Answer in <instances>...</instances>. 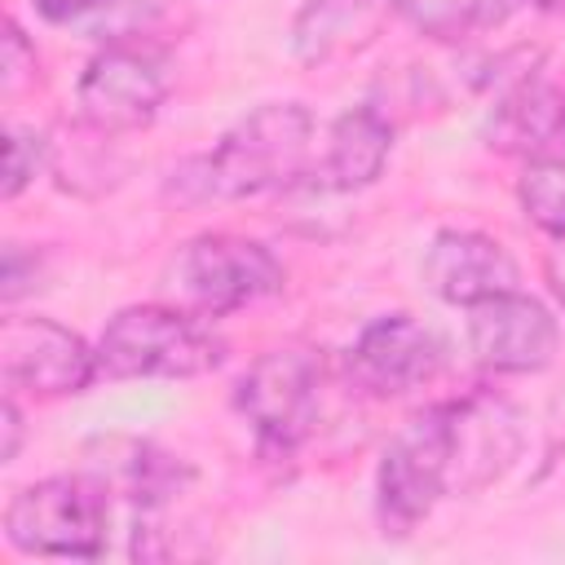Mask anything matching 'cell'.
<instances>
[{
  "label": "cell",
  "instance_id": "ffe728a7",
  "mask_svg": "<svg viewBox=\"0 0 565 565\" xmlns=\"http://www.w3.org/2000/svg\"><path fill=\"white\" fill-rule=\"evenodd\" d=\"M0 84H4V93H13L22 79H31L35 75V49L26 44V35L9 22L4 26V53H0Z\"/></svg>",
  "mask_w": 565,
  "mask_h": 565
},
{
  "label": "cell",
  "instance_id": "5bb4252c",
  "mask_svg": "<svg viewBox=\"0 0 565 565\" xmlns=\"http://www.w3.org/2000/svg\"><path fill=\"white\" fill-rule=\"evenodd\" d=\"M97 481L106 494L119 490L137 508V516H159L172 503V494L190 486V468L150 441H110Z\"/></svg>",
  "mask_w": 565,
  "mask_h": 565
},
{
  "label": "cell",
  "instance_id": "9a60e30c",
  "mask_svg": "<svg viewBox=\"0 0 565 565\" xmlns=\"http://www.w3.org/2000/svg\"><path fill=\"white\" fill-rule=\"evenodd\" d=\"M388 150H393V124L375 106H353L331 124L318 181L327 190H362L384 172Z\"/></svg>",
  "mask_w": 565,
  "mask_h": 565
},
{
  "label": "cell",
  "instance_id": "d6986e66",
  "mask_svg": "<svg viewBox=\"0 0 565 565\" xmlns=\"http://www.w3.org/2000/svg\"><path fill=\"white\" fill-rule=\"evenodd\" d=\"M49 163V141L35 132H4V199H18Z\"/></svg>",
  "mask_w": 565,
  "mask_h": 565
},
{
  "label": "cell",
  "instance_id": "603a6c76",
  "mask_svg": "<svg viewBox=\"0 0 565 565\" xmlns=\"http://www.w3.org/2000/svg\"><path fill=\"white\" fill-rule=\"evenodd\" d=\"M0 428H4V446H0V463H13L18 459V441H22V415L13 406V397H4V411H0Z\"/></svg>",
  "mask_w": 565,
  "mask_h": 565
},
{
  "label": "cell",
  "instance_id": "5b68a950",
  "mask_svg": "<svg viewBox=\"0 0 565 565\" xmlns=\"http://www.w3.org/2000/svg\"><path fill=\"white\" fill-rule=\"evenodd\" d=\"M278 287H282V265L256 238L199 234L172 260V291L199 318L234 313Z\"/></svg>",
  "mask_w": 565,
  "mask_h": 565
},
{
  "label": "cell",
  "instance_id": "8992f818",
  "mask_svg": "<svg viewBox=\"0 0 565 565\" xmlns=\"http://www.w3.org/2000/svg\"><path fill=\"white\" fill-rule=\"evenodd\" d=\"M318 380H322V362L305 344L269 349L247 366L234 402L252 424L260 450L291 455L309 437L318 411Z\"/></svg>",
  "mask_w": 565,
  "mask_h": 565
},
{
  "label": "cell",
  "instance_id": "4fadbf2b",
  "mask_svg": "<svg viewBox=\"0 0 565 565\" xmlns=\"http://www.w3.org/2000/svg\"><path fill=\"white\" fill-rule=\"evenodd\" d=\"M388 9L393 0H309L291 26V49L309 66L358 53L375 40Z\"/></svg>",
  "mask_w": 565,
  "mask_h": 565
},
{
  "label": "cell",
  "instance_id": "7a4b0ae2",
  "mask_svg": "<svg viewBox=\"0 0 565 565\" xmlns=\"http://www.w3.org/2000/svg\"><path fill=\"white\" fill-rule=\"evenodd\" d=\"M221 362V340L185 309L168 305H132L119 309L97 340V371L110 380L137 375H172L190 380Z\"/></svg>",
  "mask_w": 565,
  "mask_h": 565
},
{
  "label": "cell",
  "instance_id": "52a82bcc",
  "mask_svg": "<svg viewBox=\"0 0 565 565\" xmlns=\"http://www.w3.org/2000/svg\"><path fill=\"white\" fill-rule=\"evenodd\" d=\"M168 79L159 57L141 53V49H102L75 88V106L84 128L102 132V137H119V132H137L141 124H150L163 106Z\"/></svg>",
  "mask_w": 565,
  "mask_h": 565
},
{
  "label": "cell",
  "instance_id": "277c9868",
  "mask_svg": "<svg viewBox=\"0 0 565 565\" xmlns=\"http://www.w3.org/2000/svg\"><path fill=\"white\" fill-rule=\"evenodd\" d=\"M4 539L26 556L97 561L106 547V490L97 477H44L4 508Z\"/></svg>",
  "mask_w": 565,
  "mask_h": 565
},
{
  "label": "cell",
  "instance_id": "6da1fadb",
  "mask_svg": "<svg viewBox=\"0 0 565 565\" xmlns=\"http://www.w3.org/2000/svg\"><path fill=\"white\" fill-rule=\"evenodd\" d=\"M313 115L300 102H269L238 119L216 150L185 159L168 177V199L207 203V199H252L287 190L309 172Z\"/></svg>",
  "mask_w": 565,
  "mask_h": 565
},
{
  "label": "cell",
  "instance_id": "44dd1931",
  "mask_svg": "<svg viewBox=\"0 0 565 565\" xmlns=\"http://www.w3.org/2000/svg\"><path fill=\"white\" fill-rule=\"evenodd\" d=\"M35 282V256L22 252V243H9L4 247V274H0V296L13 305L26 287Z\"/></svg>",
  "mask_w": 565,
  "mask_h": 565
},
{
  "label": "cell",
  "instance_id": "8fae6325",
  "mask_svg": "<svg viewBox=\"0 0 565 565\" xmlns=\"http://www.w3.org/2000/svg\"><path fill=\"white\" fill-rule=\"evenodd\" d=\"M424 282L446 305H477L516 287V260L508 247L477 230H441L424 256Z\"/></svg>",
  "mask_w": 565,
  "mask_h": 565
},
{
  "label": "cell",
  "instance_id": "484cf974",
  "mask_svg": "<svg viewBox=\"0 0 565 565\" xmlns=\"http://www.w3.org/2000/svg\"><path fill=\"white\" fill-rule=\"evenodd\" d=\"M561 137H565V128H561Z\"/></svg>",
  "mask_w": 565,
  "mask_h": 565
},
{
  "label": "cell",
  "instance_id": "d4e9b609",
  "mask_svg": "<svg viewBox=\"0 0 565 565\" xmlns=\"http://www.w3.org/2000/svg\"><path fill=\"white\" fill-rule=\"evenodd\" d=\"M534 9H547V13H561L565 9V0H530Z\"/></svg>",
  "mask_w": 565,
  "mask_h": 565
},
{
  "label": "cell",
  "instance_id": "2e32d148",
  "mask_svg": "<svg viewBox=\"0 0 565 565\" xmlns=\"http://www.w3.org/2000/svg\"><path fill=\"white\" fill-rule=\"evenodd\" d=\"M561 128H565V93L525 75L499 97L486 137L494 150H543L552 137H561Z\"/></svg>",
  "mask_w": 565,
  "mask_h": 565
},
{
  "label": "cell",
  "instance_id": "ba28073f",
  "mask_svg": "<svg viewBox=\"0 0 565 565\" xmlns=\"http://www.w3.org/2000/svg\"><path fill=\"white\" fill-rule=\"evenodd\" d=\"M0 375L9 388L62 397L88 388L97 375V349L53 318H4L0 322Z\"/></svg>",
  "mask_w": 565,
  "mask_h": 565
},
{
  "label": "cell",
  "instance_id": "e0dca14e",
  "mask_svg": "<svg viewBox=\"0 0 565 565\" xmlns=\"http://www.w3.org/2000/svg\"><path fill=\"white\" fill-rule=\"evenodd\" d=\"M393 9L424 35L455 44L486 26H494L508 13V0H393Z\"/></svg>",
  "mask_w": 565,
  "mask_h": 565
},
{
  "label": "cell",
  "instance_id": "ac0fdd59",
  "mask_svg": "<svg viewBox=\"0 0 565 565\" xmlns=\"http://www.w3.org/2000/svg\"><path fill=\"white\" fill-rule=\"evenodd\" d=\"M516 194H521L525 216L543 234L565 238V159H530Z\"/></svg>",
  "mask_w": 565,
  "mask_h": 565
},
{
  "label": "cell",
  "instance_id": "7c38bea8",
  "mask_svg": "<svg viewBox=\"0 0 565 565\" xmlns=\"http://www.w3.org/2000/svg\"><path fill=\"white\" fill-rule=\"evenodd\" d=\"M521 450L516 411L499 397H463L455 402V446H450V490L468 494L490 486Z\"/></svg>",
  "mask_w": 565,
  "mask_h": 565
},
{
  "label": "cell",
  "instance_id": "7402d4cb",
  "mask_svg": "<svg viewBox=\"0 0 565 565\" xmlns=\"http://www.w3.org/2000/svg\"><path fill=\"white\" fill-rule=\"evenodd\" d=\"M106 0H35V9L49 18V22H75V18H88L97 13Z\"/></svg>",
  "mask_w": 565,
  "mask_h": 565
},
{
  "label": "cell",
  "instance_id": "cb8c5ba5",
  "mask_svg": "<svg viewBox=\"0 0 565 565\" xmlns=\"http://www.w3.org/2000/svg\"><path fill=\"white\" fill-rule=\"evenodd\" d=\"M547 282H552L556 300L565 305V238H556V247H552V256H547Z\"/></svg>",
  "mask_w": 565,
  "mask_h": 565
},
{
  "label": "cell",
  "instance_id": "30bf717a",
  "mask_svg": "<svg viewBox=\"0 0 565 565\" xmlns=\"http://www.w3.org/2000/svg\"><path fill=\"white\" fill-rule=\"evenodd\" d=\"M437 362H441L437 335L424 322H415L411 313H384V318L366 322L349 349L353 384L375 397H393V393H406V388L433 380Z\"/></svg>",
  "mask_w": 565,
  "mask_h": 565
},
{
  "label": "cell",
  "instance_id": "3957f363",
  "mask_svg": "<svg viewBox=\"0 0 565 565\" xmlns=\"http://www.w3.org/2000/svg\"><path fill=\"white\" fill-rule=\"evenodd\" d=\"M450 446H455V402L419 411L380 459L375 508L384 534H411L437 499L450 490Z\"/></svg>",
  "mask_w": 565,
  "mask_h": 565
},
{
  "label": "cell",
  "instance_id": "9c48e42d",
  "mask_svg": "<svg viewBox=\"0 0 565 565\" xmlns=\"http://www.w3.org/2000/svg\"><path fill=\"white\" fill-rule=\"evenodd\" d=\"M556 344H561L556 318L516 287L468 305V349L494 375L543 371L556 358Z\"/></svg>",
  "mask_w": 565,
  "mask_h": 565
}]
</instances>
